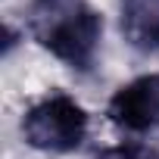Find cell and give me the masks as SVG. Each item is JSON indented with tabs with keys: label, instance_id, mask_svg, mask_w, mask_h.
<instances>
[{
	"label": "cell",
	"instance_id": "obj_1",
	"mask_svg": "<svg viewBox=\"0 0 159 159\" xmlns=\"http://www.w3.org/2000/svg\"><path fill=\"white\" fill-rule=\"evenodd\" d=\"M103 22L88 0H34L31 34L34 41L72 69H88L100 44Z\"/></svg>",
	"mask_w": 159,
	"mask_h": 159
},
{
	"label": "cell",
	"instance_id": "obj_2",
	"mask_svg": "<svg viewBox=\"0 0 159 159\" xmlns=\"http://www.w3.org/2000/svg\"><path fill=\"white\" fill-rule=\"evenodd\" d=\"M25 140L44 153H72L88 134V112L66 94H50L25 112Z\"/></svg>",
	"mask_w": 159,
	"mask_h": 159
},
{
	"label": "cell",
	"instance_id": "obj_3",
	"mask_svg": "<svg viewBox=\"0 0 159 159\" xmlns=\"http://www.w3.org/2000/svg\"><path fill=\"white\" fill-rule=\"evenodd\" d=\"M109 119L125 131L159 128V75H140L109 100Z\"/></svg>",
	"mask_w": 159,
	"mask_h": 159
},
{
	"label": "cell",
	"instance_id": "obj_4",
	"mask_svg": "<svg viewBox=\"0 0 159 159\" xmlns=\"http://www.w3.org/2000/svg\"><path fill=\"white\" fill-rule=\"evenodd\" d=\"M122 34L137 50H159V0H122Z\"/></svg>",
	"mask_w": 159,
	"mask_h": 159
},
{
	"label": "cell",
	"instance_id": "obj_5",
	"mask_svg": "<svg viewBox=\"0 0 159 159\" xmlns=\"http://www.w3.org/2000/svg\"><path fill=\"white\" fill-rule=\"evenodd\" d=\"M103 159H156V156H140V153H134V150H112V153H106Z\"/></svg>",
	"mask_w": 159,
	"mask_h": 159
}]
</instances>
